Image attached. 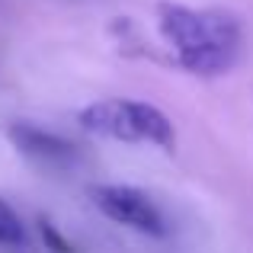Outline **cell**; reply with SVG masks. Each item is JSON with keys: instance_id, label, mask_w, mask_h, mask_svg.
Segmentation results:
<instances>
[{"instance_id": "6da1fadb", "label": "cell", "mask_w": 253, "mask_h": 253, "mask_svg": "<svg viewBox=\"0 0 253 253\" xmlns=\"http://www.w3.org/2000/svg\"><path fill=\"white\" fill-rule=\"evenodd\" d=\"M157 36L173 64L196 77L228 74L244 51V26L218 6L157 3Z\"/></svg>"}, {"instance_id": "7a4b0ae2", "label": "cell", "mask_w": 253, "mask_h": 253, "mask_svg": "<svg viewBox=\"0 0 253 253\" xmlns=\"http://www.w3.org/2000/svg\"><path fill=\"white\" fill-rule=\"evenodd\" d=\"M77 122L90 135L112 138L122 144H154L161 151L176 148L173 122L154 103H144V99H125V96L96 99L77 112Z\"/></svg>"}, {"instance_id": "3957f363", "label": "cell", "mask_w": 253, "mask_h": 253, "mask_svg": "<svg viewBox=\"0 0 253 253\" xmlns=\"http://www.w3.org/2000/svg\"><path fill=\"white\" fill-rule=\"evenodd\" d=\"M90 202L96 205L99 215L109 221L131 228L148 237H167V218L157 209V202L138 186H122V183H99L90 186Z\"/></svg>"}, {"instance_id": "277c9868", "label": "cell", "mask_w": 253, "mask_h": 253, "mask_svg": "<svg viewBox=\"0 0 253 253\" xmlns=\"http://www.w3.org/2000/svg\"><path fill=\"white\" fill-rule=\"evenodd\" d=\"M10 141L19 154L26 157L29 164L45 170H68L71 164L77 161V148L68 141V138L55 135V131L42 128V125L32 122H13L10 125Z\"/></svg>"}, {"instance_id": "5b68a950", "label": "cell", "mask_w": 253, "mask_h": 253, "mask_svg": "<svg viewBox=\"0 0 253 253\" xmlns=\"http://www.w3.org/2000/svg\"><path fill=\"white\" fill-rule=\"evenodd\" d=\"M26 244H29V234H26L23 218H19L16 209L0 196V250L16 253V250H26Z\"/></svg>"}, {"instance_id": "8992f818", "label": "cell", "mask_w": 253, "mask_h": 253, "mask_svg": "<svg viewBox=\"0 0 253 253\" xmlns=\"http://www.w3.org/2000/svg\"><path fill=\"white\" fill-rule=\"evenodd\" d=\"M39 231H42V237H45V244L51 247V253H74V247H71V244L58 234L51 221H45V218H42V221H39Z\"/></svg>"}]
</instances>
